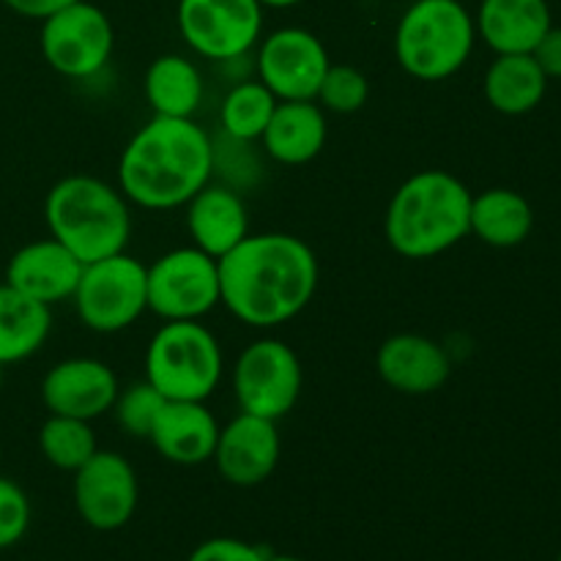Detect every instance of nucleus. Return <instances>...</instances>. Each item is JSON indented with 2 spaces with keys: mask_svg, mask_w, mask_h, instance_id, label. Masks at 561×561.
<instances>
[{
  "mask_svg": "<svg viewBox=\"0 0 561 561\" xmlns=\"http://www.w3.org/2000/svg\"><path fill=\"white\" fill-rule=\"evenodd\" d=\"M219 301L255 329L279 327L310 305L318 285L316 252L290 233H257L217 261Z\"/></svg>",
  "mask_w": 561,
  "mask_h": 561,
  "instance_id": "nucleus-1",
  "label": "nucleus"
},
{
  "mask_svg": "<svg viewBox=\"0 0 561 561\" xmlns=\"http://www.w3.org/2000/svg\"><path fill=\"white\" fill-rule=\"evenodd\" d=\"M214 170V148L192 118L153 115L121 153L118 181L126 201L151 211L186 206Z\"/></svg>",
  "mask_w": 561,
  "mask_h": 561,
  "instance_id": "nucleus-2",
  "label": "nucleus"
},
{
  "mask_svg": "<svg viewBox=\"0 0 561 561\" xmlns=\"http://www.w3.org/2000/svg\"><path fill=\"white\" fill-rule=\"evenodd\" d=\"M471 192L444 170H422L403 181L387 208V241L398 255L436 257L471 233Z\"/></svg>",
  "mask_w": 561,
  "mask_h": 561,
  "instance_id": "nucleus-3",
  "label": "nucleus"
},
{
  "mask_svg": "<svg viewBox=\"0 0 561 561\" xmlns=\"http://www.w3.org/2000/svg\"><path fill=\"white\" fill-rule=\"evenodd\" d=\"M44 217L55 241L82 266L126 252L131 217L124 192L93 175H69L49 190Z\"/></svg>",
  "mask_w": 561,
  "mask_h": 561,
  "instance_id": "nucleus-4",
  "label": "nucleus"
},
{
  "mask_svg": "<svg viewBox=\"0 0 561 561\" xmlns=\"http://www.w3.org/2000/svg\"><path fill=\"white\" fill-rule=\"evenodd\" d=\"M474 42V16L460 0H414L394 31V55L411 77L438 82L463 69Z\"/></svg>",
  "mask_w": 561,
  "mask_h": 561,
  "instance_id": "nucleus-5",
  "label": "nucleus"
},
{
  "mask_svg": "<svg viewBox=\"0 0 561 561\" xmlns=\"http://www.w3.org/2000/svg\"><path fill=\"white\" fill-rule=\"evenodd\" d=\"M222 378L217 337L197 321H168L146 354V381L164 400L211 398Z\"/></svg>",
  "mask_w": 561,
  "mask_h": 561,
  "instance_id": "nucleus-6",
  "label": "nucleus"
},
{
  "mask_svg": "<svg viewBox=\"0 0 561 561\" xmlns=\"http://www.w3.org/2000/svg\"><path fill=\"white\" fill-rule=\"evenodd\" d=\"M71 299L88 329L121 332L148 310V268L126 252L88 263Z\"/></svg>",
  "mask_w": 561,
  "mask_h": 561,
  "instance_id": "nucleus-7",
  "label": "nucleus"
},
{
  "mask_svg": "<svg viewBox=\"0 0 561 561\" xmlns=\"http://www.w3.org/2000/svg\"><path fill=\"white\" fill-rule=\"evenodd\" d=\"M217 305V257L197 247L164 252L148 268V310L164 321H197Z\"/></svg>",
  "mask_w": 561,
  "mask_h": 561,
  "instance_id": "nucleus-8",
  "label": "nucleus"
},
{
  "mask_svg": "<svg viewBox=\"0 0 561 561\" xmlns=\"http://www.w3.org/2000/svg\"><path fill=\"white\" fill-rule=\"evenodd\" d=\"M42 55L58 75L91 77L104 69L113 55L115 33L110 16L88 0L66 5L42 20Z\"/></svg>",
  "mask_w": 561,
  "mask_h": 561,
  "instance_id": "nucleus-9",
  "label": "nucleus"
},
{
  "mask_svg": "<svg viewBox=\"0 0 561 561\" xmlns=\"http://www.w3.org/2000/svg\"><path fill=\"white\" fill-rule=\"evenodd\" d=\"M233 392L244 414L283 420L301 394L299 356L279 340L247 345L236 362Z\"/></svg>",
  "mask_w": 561,
  "mask_h": 561,
  "instance_id": "nucleus-10",
  "label": "nucleus"
},
{
  "mask_svg": "<svg viewBox=\"0 0 561 561\" xmlns=\"http://www.w3.org/2000/svg\"><path fill=\"white\" fill-rule=\"evenodd\" d=\"M179 31L203 58L236 60L261 38L263 5L257 0H179Z\"/></svg>",
  "mask_w": 561,
  "mask_h": 561,
  "instance_id": "nucleus-11",
  "label": "nucleus"
},
{
  "mask_svg": "<svg viewBox=\"0 0 561 561\" xmlns=\"http://www.w3.org/2000/svg\"><path fill=\"white\" fill-rule=\"evenodd\" d=\"M329 66L323 42L305 27H279L257 49V75L277 102L316 99Z\"/></svg>",
  "mask_w": 561,
  "mask_h": 561,
  "instance_id": "nucleus-12",
  "label": "nucleus"
},
{
  "mask_svg": "<svg viewBox=\"0 0 561 561\" xmlns=\"http://www.w3.org/2000/svg\"><path fill=\"white\" fill-rule=\"evenodd\" d=\"M137 496V474L124 455L96 449V455L75 471V507L91 529L115 531L129 524Z\"/></svg>",
  "mask_w": 561,
  "mask_h": 561,
  "instance_id": "nucleus-13",
  "label": "nucleus"
},
{
  "mask_svg": "<svg viewBox=\"0 0 561 561\" xmlns=\"http://www.w3.org/2000/svg\"><path fill=\"white\" fill-rule=\"evenodd\" d=\"M214 460L230 485L255 488L266 482L279 463L277 422L241 411L236 420L219 427Z\"/></svg>",
  "mask_w": 561,
  "mask_h": 561,
  "instance_id": "nucleus-14",
  "label": "nucleus"
},
{
  "mask_svg": "<svg viewBox=\"0 0 561 561\" xmlns=\"http://www.w3.org/2000/svg\"><path fill=\"white\" fill-rule=\"evenodd\" d=\"M118 398V378L99 359L58 362L42 381V400L55 416L96 420Z\"/></svg>",
  "mask_w": 561,
  "mask_h": 561,
  "instance_id": "nucleus-15",
  "label": "nucleus"
},
{
  "mask_svg": "<svg viewBox=\"0 0 561 561\" xmlns=\"http://www.w3.org/2000/svg\"><path fill=\"white\" fill-rule=\"evenodd\" d=\"M80 277L82 263L55 239L25 244L5 266V285L47 307L71 299Z\"/></svg>",
  "mask_w": 561,
  "mask_h": 561,
  "instance_id": "nucleus-16",
  "label": "nucleus"
},
{
  "mask_svg": "<svg viewBox=\"0 0 561 561\" xmlns=\"http://www.w3.org/2000/svg\"><path fill=\"white\" fill-rule=\"evenodd\" d=\"M378 376L403 394H431L447 383L453 373L447 351L422 334H394L378 348Z\"/></svg>",
  "mask_w": 561,
  "mask_h": 561,
  "instance_id": "nucleus-17",
  "label": "nucleus"
},
{
  "mask_svg": "<svg viewBox=\"0 0 561 561\" xmlns=\"http://www.w3.org/2000/svg\"><path fill=\"white\" fill-rule=\"evenodd\" d=\"M148 438L170 463L201 466L214 458L219 425L197 400H164Z\"/></svg>",
  "mask_w": 561,
  "mask_h": 561,
  "instance_id": "nucleus-18",
  "label": "nucleus"
},
{
  "mask_svg": "<svg viewBox=\"0 0 561 561\" xmlns=\"http://www.w3.org/2000/svg\"><path fill=\"white\" fill-rule=\"evenodd\" d=\"M477 33L496 55H531L551 22L548 0H482Z\"/></svg>",
  "mask_w": 561,
  "mask_h": 561,
  "instance_id": "nucleus-19",
  "label": "nucleus"
},
{
  "mask_svg": "<svg viewBox=\"0 0 561 561\" xmlns=\"http://www.w3.org/2000/svg\"><path fill=\"white\" fill-rule=\"evenodd\" d=\"M186 206V225L195 247L217 261L250 236L244 203L228 186L206 184Z\"/></svg>",
  "mask_w": 561,
  "mask_h": 561,
  "instance_id": "nucleus-20",
  "label": "nucleus"
},
{
  "mask_svg": "<svg viewBox=\"0 0 561 561\" xmlns=\"http://www.w3.org/2000/svg\"><path fill=\"white\" fill-rule=\"evenodd\" d=\"M263 148L279 164H305L323 151L327 115L316 99L277 102L272 121L263 131Z\"/></svg>",
  "mask_w": 561,
  "mask_h": 561,
  "instance_id": "nucleus-21",
  "label": "nucleus"
},
{
  "mask_svg": "<svg viewBox=\"0 0 561 561\" xmlns=\"http://www.w3.org/2000/svg\"><path fill=\"white\" fill-rule=\"evenodd\" d=\"M469 225L480 241L507 250L529 239L535 228V211L520 192L496 186L471 197Z\"/></svg>",
  "mask_w": 561,
  "mask_h": 561,
  "instance_id": "nucleus-22",
  "label": "nucleus"
},
{
  "mask_svg": "<svg viewBox=\"0 0 561 561\" xmlns=\"http://www.w3.org/2000/svg\"><path fill=\"white\" fill-rule=\"evenodd\" d=\"M548 91L546 71L531 55H496L485 75V99L496 113L526 115Z\"/></svg>",
  "mask_w": 561,
  "mask_h": 561,
  "instance_id": "nucleus-23",
  "label": "nucleus"
},
{
  "mask_svg": "<svg viewBox=\"0 0 561 561\" xmlns=\"http://www.w3.org/2000/svg\"><path fill=\"white\" fill-rule=\"evenodd\" d=\"M49 307L11 285H0V365L36 354L49 334Z\"/></svg>",
  "mask_w": 561,
  "mask_h": 561,
  "instance_id": "nucleus-24",
  "label": "nucleus"
},
{
  "mask_svg": "<svg viewBox=\"0 0 561 561\" xmlns=\"http://www.w3.org/2000/svg\"><path fill=\"white\" fill-rule=\"evenodd\" d=\"M146 99L157 115L192 118L201 107V71L184 55H162L146 71Z\"/></svg>",
  "mask_w": 561,
  "mask_h": 561,
  "instance_id": "nucleus-25",
  "label": "nucleus"
},
{
  "mask_svg": "<svg viewBox=\"0 0 561 561\" xmlns=\"http://www.w3.org/2000/svg\"><path fill=\"white\" fill-rule=\"evenodd\" d=\"M277 96L263 82H241L225 96L219 121L233 140H257L272 121Z\"/></svg>",
  "mask_w": 561,
  "mask_h": 561,
  "instance_id": "nucleus-26",
  "label": "nucleus"
},
{
  "mask_svg": "<svg viewBox=\"0 0 561 561\" xmlns=\"http://www.w3.org/2000/svg\"><path fill=\"white\" fill-rule=\"evenodd\" d=\"M42 455L60 471H77L96 455V436L85 420L75 416H49L38 433Z\"/></svg>",
  "mask_w": 561,
  "mask_h": 561,
  "instance_id": "nucleus-27",
  "label": "nucleus"
},
{
  "mask_svg": "<svg viewBox=\"0 0 561 561\" xmlns=\"http://www.w3.org/2000/svg\"><path fill=\"white\" fill-rule=\"evenodd\" d=\"M367 96H370V82H367V77L356 66L337 64L327 69L316 99L321 102L323 110L351 115L365 107Z\"/></svg>",
  "mask_w": 561,
  "mask_h": 561,
  "instance_id": "nucleus-28",
  "label": "nucleus"
},
{
  "mask_svg": "<svg viewBox=\"0 0 561 561\" xmlns=\"http://www.w3.org/2000/svg\"><path fill=\"white\" fill-rule=\"evenodd\" d=\"M164 405V398L151 387L148 381L135 383L129 387V392L118 394L115 398V416H118V425L124 427L129 436L135 438H148L151 436V427L157 422L159 409Z\"/></svg>",
  "mask_w": 561,
  "mask_h": 561,
  "instance_id": "nucleus-29",
  "label": "nucleus"
},
{
  "mask_svg": "<svg viewBox=\"0 0 561 561\" xmlns=\"http://www.w3.org/2000/svg\"><path fill=\"white\" fill-rule=\"evenodd\" d=\"M31 526V502L16 482L0 477V551L16 546Z\"/></svg>",
  "mask_w": 561,
  "mask_h": 561,
  "instance_id": "nucleus-30",
  "label": "nucleus"
},
{
  "mask_svg": "<svg viewBox=\"0 0 561 561\" xmlns=\"http://www.w3.org/2000/svg\"><path fill=\"white\" fill-rule=\"evenodd\" d=\"M266 553L261 548L250 546L233 537H214V540L201 542L186 561H263Z\"/></svg>",
  "mask_w": 561,
  "mask_h": 561,
  "instance_id": "nucleus-31",
  "label": "nucleus"
},
{
  "mask_svg": "<svg viewBox=\"0 0 561 561\" xmlns=\"http://www.w3.org/2000/svg\"><path fill=\"white\" fill-rule=\"evenodd\" d=\"M531 58L537 60L542 71H546L548 80H561V27H548L546 36L540 38L535 49H531Z\"/></svg>",
  "mask_w": 561,
  "mask_h": 561,
  "instance_id": "nucleus-32",
  "label": "nucleus"
},
{
  "mask_svg": "<svg viewBox=\"0 0 561 561\" xmlns=\"http://www.w3.org/2000/svg\"><path fill=\"white\" fill-rule=\"evenodd\" d=\"M3 3L20 16H31V20H47L49 14H55V11L77 3V0H3Z\"/></svg>",
  "mask_w": 561,
  "mask_h": 561,
  "instance_id": "nucleus-33",
  "label": "nucleus"
},
{
  "mask_svg": "<svg viewBox=\"0 0 561 561\" xmlns=\"http://www.w3.org/2000/svg\"><path fill=\"white\" fill-rule=\"evenodd\" d=\"M261 5H268V9H290V5L301 3V0H257Z\"/></svg>",
  "mask_w": 561,
  "mask_h": 561,
  "instance_id": "nucleus-34",
  "label": "nucleus"
},
{
  "mask_svg": "<svg viewBox=\"0 0 561 561\" xmlns=\"http://www.w3.org/2000/svg\"><path fill=\"white\" fill-rule=\"evenodd\" d=\"M263 561H305V559L294 557V553H266Z\"/></svg>",
  "mask_w": 561,
  "mask_h": 561,
  "instance_id": "nucleus-35",
  "label": "nucleus"
},
{
  "mask_svg": "<svg viewBox=\"0 0 561 561\" xmlns=\"http://www.w3.org/2000/svg\"><path fill=\"white\" fill-rule=\"evenodd\" d=\"M0 381H3V365H0Z\"/></svg>",
  "mask_w": 561,
  "mask_h": 561,
  "instance_id": "nucleus-36",
  "label": "nucleus"
},
{
  "mask_svg": "<svg viewBox=\"0 0 561 561\" xmlns=\"http://www.w3.org/2000/svg\"><path fill=\"white\" fill-rule=\"evenodd\" d=\"M0 285H3V277H0Z\"/></svg>",
  "mask_w": 561,
  "mask_h": 561,
  "instance_id": "nucleus-37",
  "label": "nucleus"
},
{
  "mask_svg": "<svg viewBox=\"0 0 561 561\" xmlns=\"http://www.w3.org/2000/svg\"><path fill=\"white\" fill-rule=\"evenodd\" d=\"M557 561H561V553H559V559H557Z\"/></svg>",
  "mask_w": 561,
  "mask_h": 561,
  "instance_id": "nucleus-38",
  "label": "nucleus"
}]
</instances>
